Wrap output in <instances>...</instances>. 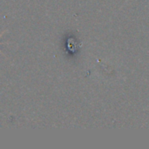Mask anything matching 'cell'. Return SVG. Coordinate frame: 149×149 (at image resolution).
<instances>
[{
    "label": "cell",
    "instance_id": "6da1fadb",
    "mask_svg": "<svg viewBox=\"0 0 149 149\" xmlns=\"http://www.w3.org/2000/svg\"><path fill=\"white\" fill-rule=\"evenodd\" d=\"M5 31H3V32H2V33H1V34H0V38H1V37H2V36H3V33H4V32H5ZM0 45H4V43H0ZM0 52H1V51H0Z\"/></svg>",
    "mask_w": 149,
    "mask_h": 149
}]
</instances>
